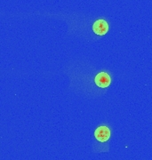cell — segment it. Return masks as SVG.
<instances>
[{"label": "cell", "mask_w": 152, "mask_h": 160, "mask_svg": "<svg viewBox=\"0 0 152 160\" xmlns=\"http://www.w3.org/2000/svg\"><path fill=\"white\" fill-rule=\"evenodd\" d=\"M93 30L95 34L104 36L109 30V25L104 20H98L93 25Z\"/></svg>", "instance_id": "obj_3"}, {"label": "cell", "mask_w": 152, "mask_h": 160, "mask_svg": "<svg viewBox=\"0 0 152 160\" xmlns=\"http://www.w3.org/2000/svg\"><path fill=\"white\" fill-rule=\"evenodd\" d=\"M96 140L100 142H105L110 137V130L107 126H100L94 132Z\"/></svg>", "instance_id": "obj_1"}, {"label": "cell", "mask_w": 152, "mask_h": 160, "mask_svg": "<svg viewBox=\"0 0 152 160\" xmlns=\"http://www.w3.org/2000/svg\"><path fill=\"white\" fill-rule=\"evenodd\" d=\"M94 82H95L96 86H98L99 87L106 88L110 85L111 79H110L109 75L107 74L106 72H100L95 76Z\"/></svg>", "instance_id": "obj_2"}]
</instances>
